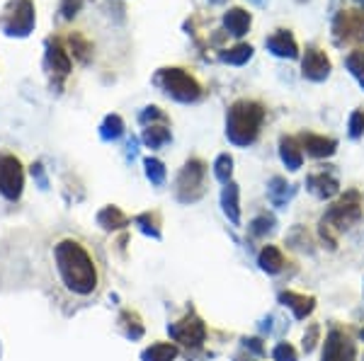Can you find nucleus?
Listing matches in <instances>:
<instances>
[{"label": "nucleus", "mask_w": 364, "mask_h": 361, "mask_svg": "<svg viewBox=\"0 0 364 361\" xmlns=\"http://www.w3.org/2000/svg\"><path fill=\"white\" fill-rule=\"evenodd\" d=\"M41 281L59 306H93L107 289V259L97 240L81 231L61 228L41 247Z\"/></svg>", "instance_id": "obj_1"}, {"label": "nucleus", "mask_w": 364, "mask_h": 361, "mask_svg": "<svg viewBox=\"0 0 364 361\" xmlns=\"http://www.w3.org/2000/svg\"><path fill=\"white\" fill-rule=\"evenodd\" d=\"M265 121V107L252 100H238L229 107L226 114V139L234 146L248 148L257 141Z\"/></svg>", "instance_id": "obj_2"}, {"label": "nucleus", "mask_w": 364, "mask_h": 361, "mask_svg": "<svg viewBox=\"0 0 364 361\" xmlns=\"http://www.w3.org/2000/svg\"><path fill=\"white\" fill-rule=\"evenodd\" d=\"M153 85H158L168 97H173L175 102L182 104L197 102L202 97V85L194 81L187 71H182V68H161L153 76Z\"/></svg>", "instance_id": "obj_3"}, {"label": "nucleus", "mask_w": 364, "mask_h": 361, "mask_svg": "<svg viewBox=\"0 0 364 361\" xmlns=\"http://www.w3.org/2000/svg\"><path fill=\"white\" fill-rule=\"evenodd\" d=\"M360 219L362 209L357 204V194L350 192L345 199L337 201V204H333L325 211V216L321 219V233H323V238H328L330 247H335V233L345 231V228H350L352 223H357Z\"/></svg>", "instance_id": "obj_4"}, {"label": "nucleus", "mask_w": 364, "mask_h": 361, "mask_svg": "<svg viewBox=\"0 0 364 361\" xmlns=\"http://www.w3.org/2000/svg\"><path fill=\"white\" fill-rule=\"evenodd\" d=\"M204 177H207V165L199 158L184 163L175 179V196L182 204H194L204 194Z\"/></svg>", "instance_id": "obj_5"}, {"label": "nucleus", "mask_w": 364, "mask_h": 361, "mask_svg": "<svg viewBox=\"0 0 364 361\" xmlns=\"http://www.w3.org/2000/svg\"><path fill=\"white\" fill-rule=\"evenodd\" d=\"M25 189V165L15 153H0V194L8 201H20Z\"/></svg>", "instance_id": "obj_6"}, {"label": "nucleus", "mask_w": 364, "mask_h": 361, "mask_svg": "<svg viewBox=\"0 0 364 361\" xmlns=\"http://www.w3.org/2000/svg\"><path fill=\"white\" fill-rule=\"evenodd\" d=\"M168 332H170V337L175 339V344H180V347H184L187 352L202 349V344L207 342V325H204L202 318L192 311H189L182 320L173 322V325L168 327Z\"/></svg>", "instance_id": "obj_7"}, {"label": "nucleus", "mask_w": 364, "mask_h": 361, "mask_svg": "<svg viewBox=\"0 0 364 361\" xmlns=\"http://www.w3.org/2000/svg\"><path fill=\"white\" fill-rule=\"evenodd\" d=\"M0 27L10 36H27L34 27V5L32 0H10L0 18Z\"/></svg>", "instance_id": "obj_8"}, {"label": "nucleus", "mask_w": 364, "mask_h": 361, "mask_svg": "<svg viewBox=\"0 0 364 361\" xmlns=\"http://www.w3.org/2000/svg\"><path fill=\"white\" fill-rule=\"evenodd\" d=\"M321 361H355V342L340 327H333L325 337Z\"/></svg>", "instance_id": "obj_9"}, {"label": "nucleus", "mask_w": 364, "mask_h": 361, "mask_svg": "<svg viewBox=\"0 0 364 361\" xmlns=\"http://www.w3.org/2000/svg\"><path fill=\"white\" fill-rule=\"evenodd\" d=\"M302 76L311 83H323L330 76V61L316 46H309L302 58Z\"/></svg>", "instance_id": "obj_10"}, {"label": "nucleus", "mask_w": 364, "mask_h": 361, "mask_svg": "<svg viewBox=\"0 0 364 361\" xmlns=\"http://www.w3.org/2000/svg\"><path fill=\"white\" fill-rule=\"evenodd\" d=\"M265 46L272 56H279V58H297L299 56L297 41H294V36L289 34L287 29L274 32L270 39H265Z\"/></svg>", "instance_id": "obj_11"}, {"label": "nucleus", "mask_w": 364, "mask_h": 361, "mask_svg": "<svg viewBox=\"0 0 364 361\" xmlns=\"http://www.w3.org/2000/svg\"><path fill=\"white\" fill-rule=\"evenodd\" d=\"M279 301H282V304L294 313V318H297V320H304V318H309L311 313H314V308H316L314 296L297 294V291H282V294H279Z\"/></svg>", "instance_id": "obj_12"}, {"label": "nucleus", "mask_w": 364, "mask_h": 361, "mask_svg": "<svg viewBox=\"0 0 364 361\" xmlns=\"http://www.w3.org/2000/svg\"><path fill=\"white\" fill-rule=\"evenodd\" d=\"M306 187L311 189L318 199H333V196L340 192V184H337V179L333 175H328L323 170V172H316V175H309V179H306Z\"/></svg>", "instance_id": "obj_13"}, {"label": "nucleus", "mask_w": 364, "mask_h": 361, "mask_svg": "<svg viewBox=\"0 0 364 361\" xmlns=\"http://www.w3.org/2000/svg\"><path fill=\"white\" fill-rule=\"evenodd\" d=\"M302 146L306 148V153L314 158H330L335 153L337 143L333 139H325V136H318V134H302Z\"/></svg>", "instance_id": "obj_14"}, {"label": "nucleus", "mask_w": 364, "mask_h": 361, "mask_svg": "<svg viewBox=\"0 0 364 361\" xmlns=\"http://www.w3.org/2000/svg\"><path fill=\"white\" fill-rule=\"evenodd\" d=\"M279 158H282L284 168L292 170V172H297V170L304 165V153H302V148H299L297 139L284 136V139L279 141Z\"/></svg>", "instance_id": "obj_15"}, {"label": "nucleus", "mask_w": 364, "mask_h": 361, "mask_svg": "<svg viewBox=\"0 0 364 361\" xmlns=\"http://www.w3.org/2000/svg\"><path fill=\"white\" fill-rule=\"evenodd\" d=\"M221 209H224L226 219L234 226H241V206H238V184L229 182L224 184V192H221Z\"/></svg>", "instance_id": "obj_16"}, {"label": "nucleus", "mask_w": 364, "mask_h": 361, "mask_svg": "<svg viewBox=\"0 0 364 361\" xmlns=\"http://www.w3.org/2000/svg\"><path fill=\"white\" fill-rule=\"evenodd\" d=\"M257 264H260L262 272L279 274L284 269V264H287V259H284V252L277 245H265L260 254H257Z\"/></svg>", "instance_id": "obj_17"}, {"label": "nucleus", "mask_w": 364, "mask_h": 361, "mask_svg": "<svg viewBox=\"0 0 364 361\" xmlns=\"http://www.w3.org/2000/svg\"><path fill=\"white\" fill-rule=\"evenodd\" d=\"M119 330L124 332V337L129 339H141L146 334V327L144 322H141L139 313L131 311V308H124V311L119 313Z\"/></svg>", "instance_id": "obj_18"}, {"label": "nucleus", "mask_w": 364, "mask_h": 361, "mask_svg": "<svg viewBox=\"0 0 364 361\" xmlns=\"http://www.w3.org/2000/svg\"><path fill=\"white\" fill-rule=\"evenodd\" d=\"M224 27L234 36L248 34V29H250V13H245L243 8H231L229 13L224 15Z\"/></svg>", "instance_id": "obj_19"}, {"label": "nucleus", "mask_w": 364, "mask_h": 361, "mask_svg": "<svg viewBox=\"0 0 364 361\" xmlns=\"http://www.w3.org/2000/svg\"><path fill=\"white\" fill-rule=\"evenodd\" d=\"M97 226H102L105 231H119V228L129 226V216L119 206H105L97 214Z\"/></svg>", "instance_id": "obj_20"}, {"label": "nucleus", "mask_w": 364, "mask_h": 361, "mask_svg": "<svg viewBox=\"0 0 364 361\" xmlns=\"http://www.w3.org/2000/svg\"><path fill=\"white\" fill-rule=\"evenodd\" d=\"M180 349H177L175 342H156L151 344L149 349H144L141 359L144 361H175Z\"/></svg>", "instance_id": "obj_21"}, {"label": "nucleus", "mask_w": 364, "mask_h": 361, "mask_svg": "<svg viewBox=\"0 0 364 361\" xmlns=\"http://www.w3.org/2000/svg\"><path fill=\"white\" fill-rule=\"evenodd\" d=\"M267 196L274 206H284L294 196V187L284 177H272L267 182Z\"/></svg>", "instance_id": "obj_22"}, {"label": "nucleus", "mask_w": 364, "mask_h": 361, "mask_svg": "<svg viewBox=\"0 0 364 361\" xmlns=\"http://www.w3.org/2000/svg\"><path fill=\"white\" fill-rule=\"evenodd\" d=\"M144 143L149 148H161L170 141V124H153V126H146L144 129Z\"/></svg>", "instance_id": "obj_23"}, {"label": "nucleus", "mask_w": 364, "mask_h": 361, "mask_svg": "<svg viewBox=\"0 0 364 361\" xmlns=\"http://www.w3.org/2000/svg\"><path fill=\"white\" fill-rule=\"evenodd\" d=\"M134 223L139 226L141 233H146V236L161 240V216H158L156 211H144V214L136 216Z\"/></svg>", "instance_id": "obj_24"}, {"label": "nucleus", "mask_w": 364, "mask_h": 361, "mask_svg": "<svg viewBox=\"0 0 364 361\" xmlns=\"http://www.w3.org/2000/svg\"><path fill=\"white\" fill-rule=\"evenodd\" d=\"M121 134H124V121H121V116L119 114L105 116L102 126H100V139L102 141H117Z\"/></svg>", "instance_id": "obj_25"}, {"label": "nucleus", "mask_w": 364, "mask_h": 361, "mask_svg": "<svg viewBox=\"0 0 364 361\" xmlns=\"http://www.w3.org/2000/svg\"><path fill=\"white\" fill-rule=\"evenodd\" d=\"M252 58V46L250 44H236L231 49H226L221 54V61L224 63H231V66H243Z\"/></svg>", "instance_id": "obj_26"}, {"label": "nucleus", "mask_w": 364, "mask_h": 361, "mask_svg": "<svg viewBox=\"0 0 364 361\" xmlns=\"http://www.w3.org/2000/svg\"><path fill=\"white\" fill-rule=\"evenodd\" d=\"M46 58H49V66L54 68L56 73H61V76H66V73L71 71V58H68V54L61 49L59 44L49 46V51H46Z\"/></svg>", "instance_id": "obj_27"}, {"label": "nucleus", "mask_w": 364, "mask_h": 361, "mask_svg": "<svg viewBox=\"0 0 364 361\" xmlns=\"http://www.w3.org/2000/svg\"><path fill=\"white\" fill-rule=\"evenodd\" d=\"M214 175L221 184H229L231 182V175H234V158L229 153H221L214 163Z\"/></svg>", "instance_id": "obj_28"}, {"label": "nucleus", "mask_w": 364, "mask_h": 361, "mask_svg": "<svg viewBox=\"0 0 364 361\" xmlns=\"http://www.w3.org/2000/svg\"><path fill=\"white\" fill-rule=\"evenodd\" d=\"M139 124L146 129V126H153V124H170V119H168V114L161 107H146L139 114Z\"/></svg>", "instance_id": "obj_29"}, {"label": "nucleus", "mask_w": 364, "mask_h": 361, "mask_svg": "<svg viewBox=\"0 0 364 361\" xmlns=\"http://www.w3.org/2000/svg\"><path fill=\"white\" fill-rule=\"evenodd\" d=\"M144 168H146V177L151 179V184H158L161 187L166 182V165L156 158H146L144 161Z\"/></svg>", "instance_id": "obj_30"}, {"label": "nucleus", "mask_w": 364, "mask_h": 361, "mask_svg": "<svg viewBox=\"0 0 364 361\" xmlns=\"http://www.w3.org/2000/svg\"><path fill=\"white\" fill-rule=\"evenodd\" d=\"M345 66H347V71L360 81L362 90H364V51H352V54H347Z\"/></svg>", "instance_id": "obj_31"}, {"label": "nucleus", "mask_w": 364, "mask_h": 361, "mask_svg": "<svg viewBox=\"0 0 364 361\" xmlns=\"http://www.w3.org/2000/svg\"><path fill=\"white\" fill-rule=\"evenodd\" d=\"M272 231H274V219L272 216H267V214L257 216V219L250 223V233L255 238H262V236H267V233H272Z\"/></svg>", "instance_id": "obj_32"}, {"label": "nucleus", "mask_w": 364, "mask_h": 361, "mask_svg": "<svg viewBox=\"0 0 364 361\" xmlns=\"http://www.w3.org/2000/svg\"><path fill=\"white\" fill-rule=\"evenodd\" d=\"M272 359L274 361H297V349L292 347L289 342H279L277 347H274V352H272Z\"/></svg>", "instance_id": "obj_33"}, {"label": "nucleus", "mask_w": 364, "mask_h": 361, "mask_svg": "<svg viewBox=\"0 0 364 361\" xmlns=\"http://www.w3.org/2000/svg\"><path fill=\"white\" fill-rule=\"evenodd\" d=\"M347 129H350V136H352V139H360V136H364V111H360V109L352 111Z\"/></svg>", "instance_id": "obj_34"}, {"label": "nucleus", "mask_w": 364, "mask_h": 361, "mask_svg": "<svg viewBox=\"0 0 364 361\" xmlns=\"http://www.w3.org/2000/svg\"><path fill=\"white\" fill-rule=\"evenodd\" d=\"M318 334H321V327H318V325H311L309 332L304 334V352H306V354L314 352L316 342H318Z\"/></svg>", "instance_id": "obj_35"}, {"label": "nucleus", "mask_w": 364, "mask_h": 361, "mask_svg": "<svg viewBox=\"0 0 364 361\" xmlns=\"http://www.w3.org/2000/svg\"><path fill=\"white\" fill-rule=\"evenodd\" d=\"M350 27H352V32H355L357 39L364 41V10L357 15H350Z\"/></svg>", "instance_id": "obj_36"}, {"label": "nucleus", "mask_w": 364, "mask_h": 361, "mask_svg": "<svg viewBox=\"0 0 364 361\" xmlns=\"http://www.w3.org/2000/svg\"><path fill=\"white\" fill-rule=\"evenodd\" d=\"M81 5H83V0H63V3H61V15L66 20L73 18V15L81 10Z\"/></svg>", "instance_id": "obj_37"}, {"label": "nucleus", "mask_w": 364, "mask_h": 361, "mask_svg": "<svg viewBox=\"0 0 364 361\" xmlns=\"http://www.w3.org/2000/svg\"><path fill=\"white\" fill-rule=\"evenodd\" d=\"M32 177L36 179V184H39L41 189H46L49 187V179H46V175H44V168L36 163V165H32Z\"/></svg>", "instance_id": "obj_38"}, {"label": "nucleus", "mask_w": 364, "mask_h": 361, "mask_svg": "<svg viewBox=\"0 0 364 361\" xmlns=\"http://www.w3.org/2000/svg\"><path fill=\"white\" fill-rule=\"evenodd\" d=\"M245 347H250L252 352H257V354H262V344H260V339H245Z\"/></svg>", "instance_id": "obj_39"}, {"label": "nucleus", "mask_w": 364, "mask_h": 361, "mask_svg": "<svg viewBox=\"0 0 364 361\" xmlns=\"http://www.w3.org/2000/svg\"><path fill=\"white\" fill-rule=\"evenodd\" d=\"M136 143H139L136 139H131V141H129V153H126V156H129L131 161H134V158H136Z\"/></svg>", "instance_id": "obj_40"}, {"label": "nucleus", "mask_w": 364, "mask_h": 361, "mask_svg": "<svg viewBox=\"0 0 364 361\" xmlns=\"http://www.w3.org/2000/svg\"><path fill=\"white\" fill-rule=\"evenodd\" d=\"M250 3H252V5H257V8H265L267 0H250Z\"/></svg>", "instance_id": "obj_41"}, {"label": "nucleus", "mask_w": 364, "mask_h": 361, "mask_svg": "<svg viewBox=\"0 0 364 361\" xmlns=\"http://www.w3.org/2000/svg\"><path fill=\"white\" fill-rule=\"evenodd\" d=\"M355 3H357V5H364V0H355Z\"/></svg>", "instance_id": "obj_42"}, {"label": "nucleus", "mask_w": 364, "mask_h": 361, "mask_svg": "<svg viewBox=\"0 0 364 361\" xmlns=\"http://www.w3.org/2000/svg\"><path fill=\"white\" fill-rule=\"evenodd\" d=\"M212 3H224V0H212Z\"/></svg>", "instance_id": "obj_43"}, {"label": "nucleus", "mask_w": 364, "mask_h": 361, "mask_svg": "<svg viewBox=\"0 0 364 361\" xmlns=\"http://www.w3.org/2000/svg\"><path fill=\"white\" fill-rule=\"evenodd\" d=\"M362 339H364V330H362Z\"/></svg>", "instance_id": "obj_44"}]
</instances>
